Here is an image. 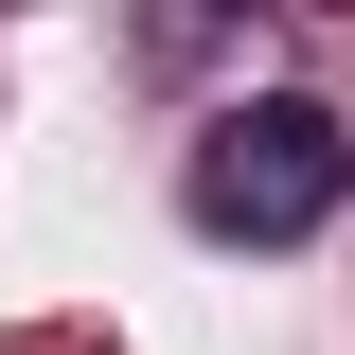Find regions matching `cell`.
I'll return each mask as SVG.
<instances>
[{
	"instance_id": "1",
	"label": "cell",
	"mask_w": 355,
	"mask_h": 355,
	"mask_svg": "<svg viewBox=\"0 0 355 355\" xmlns=\"http://www.w3.org/2000/svg\"><path fill=\"white\" fill-rule=\"evenodd\" d=\"M338 196H355V142L302 89H266L196 142V231H231V249H302V231H338Z\"/></svg>"
}]
</instances>
